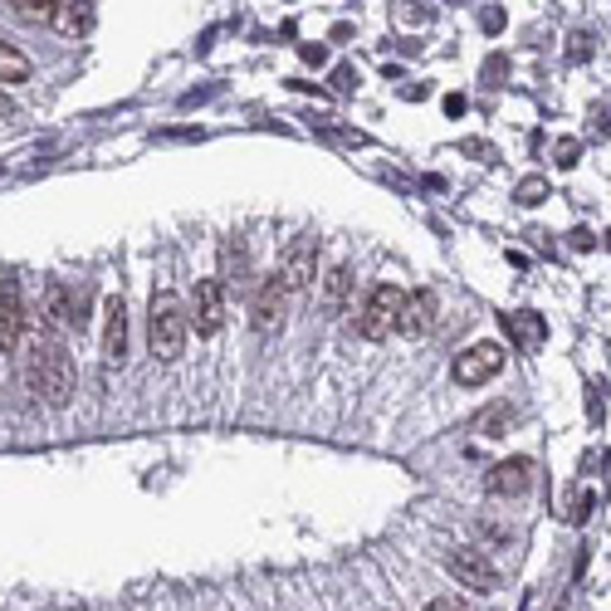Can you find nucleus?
I'll return each instance as SVG.
<instances>
[{
	"mask_svg": "<svg viewBox=\"0 0 611 611\" xmlns=\"http://www.w3.org/2000/svg\"><path fill=\"white\" fill-rule=\"evenodd\" d=\"M40 323L50 328L54 338L74 328V294H69V284H64V279H50V284H44V318H40Z\"/></svg>",
	"mask_w": 611,
	"mask_h": 611,
	"instance_id": "obj_13",
	"label": "nucleus"
},
{
	"mask_svg": "<svg viewBox=\"0 0 611 611\" xmlns=\"http://www.w3.org/2000/svg\"><path fill=\"white\" fill-rule=\"evenodd\" d=\"M187 318L201 338H216L220 328H226V284H220V279H196Z\"/></svg>",
	"mask_w": 611,
	"mask_h": 611,
	"instance_id": "obj_6",
	"label": "nucleus"
},
{
	"mask_svg": "<svg viewBox=\"0 0 611 611\" xmlns=\"http://www.w3.org/2000/svg\"><path fill=\"white\" fill-rule=\"evenodd\" d=\"M54 5H60V0H11L15 21H25V25H50L54 21Z\"/></svg>",
	"mask_w": 611,
	"mask_h": 611,
	"instance_id": "obj_20",
	"label": "nucleus"
},
{
	"mask_svg": "<svg viewBox=\"0 0 611 611\" xmlns=\"http://www.w3.org/2000/svg\"><path fill=\"white\" fill-rule=\"evenodd\" d=\"M25 289H21V275H5L0 279V353H21V338H25Z\"/></svg>",
	"mask_w": 611,
	"mask_h": 611,
	"instance_id": "obj_5",
	"label": "nucleus"
},
{
	"mask_svg": "<svg viewBox=\"0 0 611 611\" xmlns=\"http://www.w3.org/2000/svg\"><path fill=\"white\" fill-rule=\"evenodd\" d=\"M543 191H548V181H543V177H529V181L519 187V201H523V206H538Z\"/></svg>",
	"mask_w": 611,
	"mask_h": 611,
	"instance_id": "obj_21",
	"label": "nucleus"
},
{
	"mask_svg": "<svg viewBox=\"0 0 611 611\" xmlns=\"http://www.w3.org/2000/svg\"><path fill=\"white\" fill-rule=\"evenodd\" d=\"M435 314H441V304H435L431 289H411V294L402 298V323H396V333L425 338L435 328Z\"/></svg>",
	"mask_w": 611,
	"mask_h": 611,
	"instance_id": "obj_11",
	"label": "nucleus"
},
{
	"mask_svg": "<svg viewBox=\"0 0 611 611\" xmlns=\"http://www.w3.org/2000/svg\"><path fill=\"white\" fill-rule=\"evenodd\" d=\"M245 279H250V245L236 236L220 245V284H245Z\"/></svg>",
	"mask_w": 611,
	"mask_h": 611,
	"instance_id": "obj_17",
	"label": "nucleus"
},
{
	"mask_svg": "<svg viewBox=\"0 0 611 611\" xmlns=\"http://www.w3.org/2000/svg\"><path fill=\"white\" fill-rule=\"evenodd\" d=\"M314 279H318V236L289 240L284 259H279V284H284L289 298H294V294H308Z\"/></svg>",
	"mask_w": 611,
	"mask_h": 611,
	"instance_id": "obj_4",
	"label": "nucleus"
},
{
	"mask_svg": "<svg viewBox=\"0 0 611 611\" xmlns=\"http://www.w3.org/2000/svg\"><path fill=\"white\" fill-rule=\"evenodd\" d=\"M187 338H191V318L187 308L177 304V294H152V308H148V343H152V357L157 362H177L187 353Z\"/></svg>",
	"mask_w": 611,
	"mask_h": 611,
	"instance_id": "obj_2",
	"label": "nucleus"
},
{
	"mask_svg": "<svg viewBox=\"0 0 611 611\" xmlns=\"http://www.w3.org/2000/svg\"><path fill=\"white\" fill-rule=\"evenodd\" d=\"M333 89H338V93H347V89H357V74H353V69H347V64H338V69H333Z\"/></svg>",
	"mask_w": 611,
	"mask_h": 611,
	"instance_id": "obj_22",
	"label": "nucleus"
},
{
	"mask_svg": "<svg viewBox=\"0 0 611 611\" xmlns=\"http://www.w3.org/2000/svg\"><path fill=\"white\" fill-rule=\"evenodd\" d=\"M30 74H35V64L15 44L0 40V89H21V84H30Z\"/></svg>",
	"mask_w": 611,
	"mask_h": 611,
	"instance_id": "obj_18",
	"label": "nucleus"
},
{
	"mask_svg": "<svg viewBox=\"0 0 611 611\" xmlns=\"http://www.w3.org/2000/svg\"><path fill=\"white\" fill-rule=\"evenodd\" d=\"M504 333H509L523 353H533V347H543V338H548V323H543L538 314H504Z\"/></svg>",
	"mask_w": 611,
	"mask_h": 611,
	"instance_id": "obj_15",
	"label": "nucleus"
},
{
	"mask_svg": "<svg viewBox=\"0 0 611 611\" xmlns=\"http://www.w3.org/2000/svg\"><path fill=\"white\" fill-rule=\"evenodd\" d=\"M402 289L396 284H372L362 298V308H357V333L367 338V343H386V338L396 333V323H402Z\"/></svg>",
	"mask_w": 611,
	"mask_h": 611,
	"instance_id": "obj_3",
	"label": "nucleus"
},
{
	"mask_svg": "<svg viewBox=\"0 0 611 611\" xmlns=\"http://www.w3.org/2000/svg\"><path fill=\"white\" fill-rule=\"evenodd\" d=\"M577 162V142H562V152H558V167H572Z\"/></svg>",
	"mask_w": 611,
	"mask_h": 611,
	"instance_id": "obj_24",
	"label": "nucleus"
},
{
	"mask_svg": "<svg viewBox=\"0 0 611 611\" xmlns=\"http://www.w3.org/2000/svg\"><path fill=\"white\" fill-rule=\"evenodd\" d=\"M445 113H450V118H460V113H464V99H460V93H450V99H445Z\"/></svg>",
	"mask_w": 611,
	"mask_h": 611,
	"instance_id": "obj_25",
	"label": "nucleus"
},
{
	"mask_svg": "<svg viewBox=\"0 0 611 611\" xmlns=\"http://www.w3.org/2000/svg\"><path fill=\"white\" fill-rule=\"evenodd\" d=\"M25 382H30V392L40 396L50 411H64V406L74 402V362H69V353H64L60 338H50V343L30 357Z\"/></svg>",
	"mask_w": 611,
	"mask_h": 611,
	"instance_id": "obj_1",
	"label": "nucleus"
},
{
	"mask_svg": "<svg viewBox=\"0 0 611 611\" xmlns=\"http://www.w3.org/2000/svg\"><path fill=\"white\" fill-rule=\"evenodd\" d=\"M445 572L470 591H499V568L480 548H450L445 552Z\"/></svg>",
	"mask_w": 611,
	"mask_h": 611,
	"instance_id": "obj_7",
	"label": "nucleus"
},
{
	"mask_svg": "<svg viewBox=\"0 0 611 611\" xmlns=\"http://www.w3.org/2000/svg\"><path fill=\"white\" fill-rule=\"evenodd\" d=\"M284 308H289V289L279 284V275L259 279L255 298H250V323H255V333H275V328L284 323Z\"/></svg>",
	"mask_w": 611,
	"mask_h": 611,
	"instance_id": "obj_9",
	"label": "nucleus"
},
{
	"mask_svg": "<svg viewBox=\"0 0 611 611\" xmlns=\"http://www.w3.org/2000/svg\"><path fill=\"white\" fill-rule=\"evenodd\" d=\"M509 425H513V406H509V402H494V406H484V411L474 416L470 431H480L484 441H499V435L509 431Z\"/></svg>",
	"mask_w": 611,
	"mask_h": 611,
	"instance_id": "obj_19",
	"label": "nucleus"
},
{
	"mask_svg": "<svg viewBox=\"0 0 611 611\" xmlns=\"http://www.w3.org/2000/svg\"><path fill=\"white\" fill-rule=\"evenodd\" d=\"M529 484H533V460L529 455L499 460L489 474H484V489H489L494 499H519V494H529Z\"/></svg>",
	"mask_w": 611,
	"mask_h": 611,
	"instance_id": "obj_10",
	"label": "nucleus"
},
{
	"mask_svg": "<svg viewBox=\"0 0 611 611\" xmlns=\"http://www.w3.org/2000/svg\"><path fill=\"white\" fill-rule=\"evenodd\" d=\"M499 372H504V347L499 343H474L470 353H460L455 357V367H450L455 386H484V382H494Z\"/></svg>",
	"mask_w": 611,
	"mask_h": 611,
	"instance_id": "obj_8",
	"label": "nucleus"
},
{
	"mask_svg": "<svg viewBox=\"0 0 611 611\" xmlns=\"http://www.w3.org/2000/svg\"><path fill=\"white\" fill-rule=\"evenodd\" d=\"M347 294H353V269L347 265H333L323 275V314L328 318H338L347 308Z\"/></svg>",
	"mask_w": 611,
	"mask_h": 611,
	"instance_id": "obj_16",
	"label": "nucleus"
},
{
	"mask_svg": "<svg viewBox=\"0 0 611 611\" xmlns=\"http://www.w3.org/2000/svg\"><path fill=\"white\" fill-rule=\"evenodd\" d=\"M103 357L109 362L128 357V304H123V294H113L103 304Z\"/></svg>",
	"mask_w": 611,
	"mask_h": 611,
	"instance_id": "obj_12",
	"label": "nucleus"
},
{
	"mask_svg": "<svg viewBox=\"0 0 611 611\" xmlns=\"http://www.w3.org/2000/svg\"><path fill=\"white\" fill-rule=\"evenodd\" d=\"M425 611H464V601H455V597H431V601H425Z\"/></svg>",
	"mask_w": 611,
	"mask_h": 611,
	"instance_id": "obj_23",
	"label": "nucleus"
},
{
	"mask_svg": "<svg viewBox=\"0 0 611 611\" xmlns=\"http://www.w3.org/2000/svg\"><path fill=\"white\" fill-rule=\"evenodd\" d=\"M89 25H93V5H89V0H60V5H54L50 30H60L64 40H79V35H89Z\"/></svg>",
	"mask_w": 611,
	"mask_h": 611,
	"instance_id": "obj_14",
	"label": "nucleus"
}]
</instances>
